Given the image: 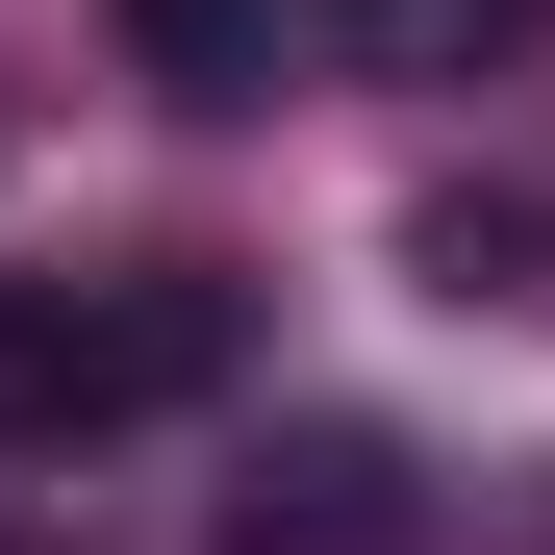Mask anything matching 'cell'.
Returning <instances> with one entry per match:
<instances>
[{
    "instance_id": "6da1fadb",
    "label": "cell",
    "mask_w": 555,
    "mask_h": 555,
    "mask_svg": "<svg viewBox=\"0 0 555 555\" xmlns=\"http://www.w3.org/2000/svg\"><path fill=\"white\" fill-rule=\"evenodd\" d=\"M253 379V278L228 253H76V278H0V454H102Z\"/></svg>"
},
{
    "instance_id": "7a4b0ae2",
    "label": "cell",
    "mask_w": 555,
    "mask_h": 555,
    "mask_svg": "<svg viewBox=\"0 0 555 555\" xmlns=\"http://www.w3.org/2000/svg\"><path fill=\"white\" fill-rule=\"evenodd\" d=\"M228 555H429V480L379 429H278L253 480H228Z\"/></svg>"
},
{
    "instance_id": "3957f363",
    "label": "cell",
    "mask_w": 555,
    "mask_h": 555,
    "mask_svg": "<svg viewBox=\"0 0 555 555\" xmlns=\"http://www.w3.org/2000/svg\"><path fill=\"white\" fill-rule=\"evenodd\" d=\"M127 76H152V102H278V0H127Z\"/></svg>"
},
{
    "instance_id": "277c9868",
    "label": "cell",
    "mask_w": 555,
    "mask_h": 555,
    "mask_svg": "<svg viewBox=\"0 0 555 555\" xmlns=\"http://www.w3.org/2000/svg\"><path fill=\"white\" fill-rule=\"evenodd\" d=\"M353 26V76H480V51H530L555 0H328Z\"/></svg>"
}]
</instances>
